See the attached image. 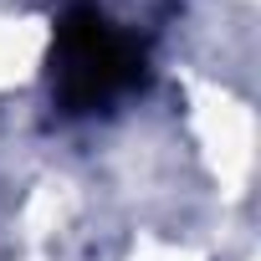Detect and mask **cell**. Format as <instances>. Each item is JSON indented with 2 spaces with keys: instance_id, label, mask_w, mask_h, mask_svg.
I'll return each instance as SVG.
<instances>
[{
  "instance_id": "1",
  "label": "cell",
  "mask_w": 261,
  "mask_h": 261,
  "mask_svg": "<svg viewBox=\"0 0 261 261\" xmlns=\"http://www.w3.org/2000/svg\"><path fill=\"white\" fill-rule=\"evenodd\" d=\"M144 72L139 41L118 31L102 11H72L57 31V97L72 113H92L128 92Z\"/></svg>"
}]
</instances>
